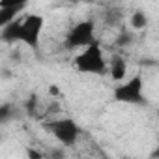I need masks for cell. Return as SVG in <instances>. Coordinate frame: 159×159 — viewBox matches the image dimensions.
<instances>
[{"instance_id":"obj_8","label":"cell","mask_w":159,"mask_h":159,"mask_svg":"<svg viewBox=\"0 0 159 159\" xmlns=\"http://www.w3.org/2000/svg\"><path fill=\"white\" fill-rule=\"evenodd\" d=\"M23 10V6H0V26L15 21V15Z\"/></svg>"},{"instance_id":"obj_13","label":"cell","mask_w":159,"mask_h":159,"mask_svg":"<svg viewBox=\"0 0 159 159\" xmlns=\"http://www.w3.org/2000/svg\"><path fill=\"white\" fill-rule=\"evenodd\" d=\"M32 0H0V6H26Z\"/></svg>"},{"instance_id":"obj_9","label":"cell","mask_w":159,"mask_h":159,"mask_svg":"<svg viewBox=\"0 0 159 159\" xmlns=\"http://www.w3.org/2000/svg\"><path fill=\"white\" fill-rule=\"evenodd\" d=\"M129 25H131L133 30H144L148 26V15L142 10H137V11H133V15L129 19Z\"/></svg>"},{"instance_id":"obj_7","label":"cell","mask_w":159,"mask_h":159,"mask_svg":"<svg viewBox=\"0 0 159 159\" xmlns=\"http://www.w3.org/2000/svg\"><path fill=\"white\" fill-rule=\"evenodd\" d=\"M124 21L122 8H105L103 10V23L107 26H120Z\"/></svg>"},{"instance_id":"obj_3","label":"cell","mask_w":159,"mask_h":159,"mask_svg":"<svg viewBox=\"0 0 159 159\" xmlns=\"http://www.w3.org/2000/svg\"><path fill=\"white\" fill-rule=\"evenodd\" d=\"M112 99L118 103H125V105H146V98H144V81L142 75L137 73L127 81H122L120 84H116L114 92H112Z\"/></svg>"},{"instance_id":"obj_14","label":"cell","mask_w":159,"mask_h":159,"mask_svg":"<svg viewBox=\"0 0 159 159\" xmlns=\"http://www.w3.org/2000/svg\"><path fill=\"white\" fill-rule=\"evenodd\" d=\"M28 157H41L39 152H34V150H28Z\"/></svg>"},{"instance_id":"obj_2","label":"cell","mask_w":159,"mask_h":159,"mask_svg":"<svg viewBox=\"0 0 159 159\" xmlns=\"http://www.w3.org/2000/svg\"><path fill=\"white\" fill-rule=\"evenodd\" d=\"M73 66L79 73H88V75H105L109 71V66L105 62L101 45L98 41L84 47L73 60Z\"/></svg>"},{"instance_id":"obj_4","label":"cell","mask_w":159,"mask_h":159,"mask_svg":"<svg viewBox=\"0 0 159 159\" xmlns=\"http://www.w3.org/2000/svg\"><path fill=\"white\" fill-rule=\"evenodd\" d=\"M47 131L62 144V146H73L81 139L83 129L73 118H56L45 124Z\"/></svg>"},{"instance_id":"obj_12","label":"cell","mask_w":159,"mask_h":159,"mask_svg":"<svg viewBox=\"0 0 159 159\" xmlns=\"http://www.w3.org/2000/svg\"><path fill=\"white\" fill-rule=\"evenodd\" d=\"M38 105H39V99H38V96L32 94V96L26 99V103H25L26 114H28V116H36V114H38Z\"/></svg>"},{"instance_id":"obj_5","label":"cell","mask_w":159,"mask_h":159,"mask_svg":"<svg viewBox=\"0 0 159 159\" xmlns=\"http://www.w3.org/2000/svg\"><path fill=\"white\" fill-rule=\"evenodd\" d=\"M94 41H96V25H94V21H81L67 32V36L64 39V47L67 51H77V49L88 47Z\"/></svg>"},{"instance_id":"obj_10","label":"cell","mask_w":159,"mask_h":159,"mask_svg":"<svg viewBox=\"0 0 159 159\" xmlns=\"http://www.w3.org/2000/svg\"><path fill=\"white\" fill-rule=\"evenodd\" d=\"M133 39H135V36H133V32L131 30H122L120 34H118V38H116V47H120V49H124V47H129L131 43H133Z\"/></svg>"},{"instance_id":"obj_11","label":"cell","mask_w":159,"mask_h":159,"mask_svg":"<svg viewBox=\"0 0 159 159\" xmlns=\"http://www.w3.org/2000/svg\"><path fill=\"white\" fill-rule=\"evenodd\" d=\"M15 111H13V105L11 103H4L2 107H0V122L2 124H6V122H10L15 114H13Z\"/></svg>"},{"instance_id":"obj_6","label":"cell","mask_w":159,"mask_h":159,"mask_svg":"<svg viewBox=\"0 0 159 159\" xmlns=\"http://www.w3.org/2000/svg\"><path fill=\"white\" fill-rule=\"evenodd\" d=\"M109 73L114 83H122L127 75V60L122 54H114L109 64Z\"/></svg>"},{"instance_id":"obj_1","label":"cell","mask_w":159,"mask_h":159,"mask_svg":"<svg viewBox=\"0 0 159 159\" xmlns=\"http://www.w3.org/2000/svg\"><path fill=\"white\" fill-rule=\"evenodd\" d=\"M43 26H45V19L39 13H28L23 19H15L4 26H0V36H2V41L6 43L21 41L30 49H38Z\"/></svg>"}]
</instances>
